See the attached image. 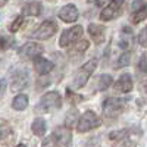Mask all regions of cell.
Returning <instances> with one entry per match:
<instances>
[{"instance_id":"cell-33","label":"cell","mask_w":147,"mask_h":147,"mask_svg":"<svg viewBox=\"0 0 147 147\" xmlns=\"http://www.w3.org/2000/svg\"><path fill=\"white\" fill-rule=\"evenodd\" d=\"M0 63H2V60H0Z\"/></svg>"},{"instance_id":"cell-6","label":"cell","mask_w":147,"mask_h":147,"mask_svg":"<svg viewBox=\"0 0 147 147\" xmlns=\"http://www.w3.org/2000/svg\"><path fill=\"white\" fill-rule=\"evenodd\" d=\"M82 32H84V30H82L81 25H75V27H72V28L65 30L62 32V35H60V38H59V46L60 47H68L74 41L77 43V40L82 35Z\"/></svg>"},{"instance_id":"cell-2","label":"cell","mask_w":147,"mask_h":147,"mask_svg":"<svg viewBox=\"0 0 147 147\" xmlns=\"http://www.w3.org/2000/svg\"><path fill=\"white\" fill-rule=\"evenodd\" d=\"M124 109H125V100L109 97L103 102V116L107 121H113L124 112Z\"/></svg>"},{"instance_id":"cell-16","label":"cell","mask_w":147,"mask_h":147,"mask_svg":"<svg viewBox=\"0 0 147 147\" xmlns=\"http://www.w3.org/2000/svg\"><path fill=\"white\" fill-rule=\"evenodd\" d=\"M115 90L119 93H129L132 90V78L129 74L121 75V78L115 82Z\"/></svg>"},{"instance_id":"cell-7","label":"cell","mask_w":147,"mask_h":147,"mask_svg":"<svg viewBox=\"0 0 147 147\" xmlns=\"http://www.w3.org/2000/svg\"><path fill=\"white\" fill-rule=\"evenodd\" d=\"M44 52V49L41 44L38 43H27L24 44L21 49H19V57L24 59V60H30V59H37L40 57V55Z\"/></svg>"},{"instance_id":"cell-13","label":"cell","mask_w":147,"mask_h":147,"mask_svg":"<svg viewBox=\"0 0 147 147\" xmlns=\"http://www.w3.org/2000/svg\"><path fill=\"white\" fill-rule=\"evenodd\" d=\"M53 68H55L53 62H50V60H47V59H44L41 56L34 59V69H35V72L38 74V75H46V74L52 72Z\"/></svg>"},{"instance_id":"cell-29","label":"cell","mask_w":147,"mask_h":147,"mask_svg":"<svg viewBox=\"0 0 147 147\" xmlns=\"http://www.w3.org/2000/svg\"><path fill=\"white\" fill-rule=\"evenodd\" d=\"M10 44H12V40L6 38V37H3V35H0V49H6Z\"/></svg>"},{"instance_id":"cell-24","label":"cell","mask_w":147,"mask_h":147,"mask_svg":"<svg viewBox=\"0 0 147 147\" xmlns=\"http://www.w3.org/2000/svg\"><path fill=\"white\" fill-rule=\"evenodd\" d=\"M22 24H24V16H16V18H15V21L10 24L9 31H10V32H16V31L22 27Z\"/></svg>"},{"instance_id":"cell-5","label":"cell","mask_w":147,"mask_h":147,"mask_svg":"<svg viewBox=\"0 0 147 147\" xmlns=\"http://www.w3.org/2000/svg\"><path fill=\"white\" fill-rule=\"evenodd\" d=\"M56 31H57V25L53 21H44L37 27V30L31 35H32V38H37V40H47L50 37H53Z\"/></svg>"},{"instance_id":"cell-23","label":"cell","mask_w":147,"mask_h":147,"mask_svg":"<svg viewBox=\"0 0 147 147\" xmlns=\"http://www.w3.org/2000/svg\"><path fill=\"white\" fill-rule=\"evenodd\" d=\"M88 47H90L88 40H80V41H77L75 44H74V50H75L77 53H82V52L87 50Z\"/></svg>"},{"instance_id":"cell-30","label":"cell","mask_w":147,"mask_h":147,"mask_svg":"<svg viewBox=\"0 0 147 147\" xmlns=\"http://www.w3.org/2000/svg\"><path fill=\"white\" fill-rule=\"evenodd\" d=\"M6 90V81L5 80H0V96H2Z\"/></svg>"},{"instance_id":"cell-14","label":"cell","mask_w":147,"mask_h":147,"mask_svg":"<svg viewBox=\"0 0 147 147\" xmlns=\"http://www.w3.org/2000/svg\"><path fill=\"white\" fill-rule=\"evenodd\" d=\"M13 129L6 121H0V144H10L13 141Z\"/></svg>"},{"instance_id":"cell-8","label":"cell","mask_w":147,"mask_h":147,"mask_svg":"<svg viewBox=\"0 0 147 147\" xmlns=\"http://www.w3.org/2000/svg\"><path fill=\"white\" fill-rule=\"evenodd\" d=\"M122 5H124V0H112L100 12V19L106 22V21H112V19L118 18L119 13L122 12Z\"/></svg>"},{"instance_id":"cell-27","label":"cell","mask_w":147,"mask_h":147,"mask_svg":"<svg viewBox=\"0 0 147 147\" xmlns=\"http://www.w3.org/2000/svg\"><path fill=\"white\" fill-rule=\"evenodd\" d=\"M75 119H77V110H71V112L68 113V116H66V127L69 128L72 125V121L75 122Z\"/></svg>"},{"instance_id":"cell-18","label":"cell","mask_w":147,"mask_h":147,"mask_svg":"<svg viewBox=\"0 0 147 147\" xmlns=\"http://www.w3.org/2000/svg\"><path fill=\"white\" fill-rule=\"evenodd\" d=\"M46 121L43 118H35L34 122H32V125H31V129L32 132L35 134L37 137H43L44 134H46Z\"/></svg>"},{"instance_id":"cell-12","label":"cell","mask_w":147,"mask_h":147,"mask_svg":"<svg viewBox=\"0 0 147 147\" xmlns=\"http://www.w3.org/2000/svg\"><path fill=\"white\" fill-rule=\"evenodd\" d=\"M88 34L94 40L96 44H102L105 41V37H106V28L103 25H99V24H90L88 25Z\"/></svg>"},{"instance_id":"cell-4","label":"cell","mask_w":147,"mask_h":147,"mask_svg":"<svg viewBox=\"0 0 147 147\" xmlns=\"http://www.w3.org/2000/svg\"><path fill=\"white\" fill-rule=\"evenodd\" d=\"M100 125V119L93 110H87L77 122V131L78 132H88Z\"/></svg>"},{"instance_id":"cell-32","label":"cell","mask_w":147,"mask_h":147,"mask_svg":"<svg viewBox=\"0 0 147 147\" xmlns=\"http://www.w3.org/2000/svg\"><path fill=\"white\" fill-rule=\"evenodd\" d=\"M15 147H25V144H18V146H15Z\"/></svg>"},{"instance_id":"cell-11","label":"cell","mask_w":147,"mask_h":147,"mask_svg":"<svg viewBox=\"0 0 147 147\" xmlns=\"http://www.w3.org/2000/svg\"><path fill=\"white\" fill-rule=\"evenodd\" d=\"M78 16H80V12H78L75 5H66L59 10V18L66 24L75 22L78 19Z\"/></svg>"},{"instance_id":"cell-10","label":"cell","mask_w":147,"mask_h":147,"mask_svg":"<svg viewBox=\"0 0 147 147\" xmlns=\"http://www.w3.org/2000/svg\"><path fill=\"white\" fill-rule=\"evenodd\" d=\"M52 138H53L56 146L65 147L71 143V131L68 127H57L52 134Z\"/></svg>"},{"instance_id":"cell-15","label":"cell","mask_w":147,"mask_h":147,"mask_svg":"<svg viewBox=\"0 0 147 147\" xmlns=\"http://www.w3.org/2000/svg\"><path fill=\"white\" fill-rule=\"evenodd\" d=\"M137 71H138V80H140V84L141 87L147 88V53H143L140 56V60H138V65H137Z\"/></svg>"},{"instance_id":"cell-20","label":"cell","mask_w":147,"mask_h":147,"mask_svg":"<svg viewBox=\"0 0 147 147\" xmlns=\"http://www.w3.org/2000/svg\"><path fill=\"white\" fill-rule=\"evenodd\" d=\"M147 18V3L146 5H143L138 10H136L134 13L131 15V18H129V21L136 25V24H140L141 21H144Z\"/></svg>"},{"instance_id":"cell-31","label":"cell","mask_w":147,"mask_h":147,"mask_svg":"<svg viewBox=\"0 0 147 147\" xmlns=\"http://www.w3.org/2000/svg\"><path fill=\"white\" fill-rule=\"evenodd\" d=\"M6 2H7V0H0V6H3Z\"/></svg>"},{"instance_id":"cell-22","label":"cell","mask_w":147,"mask_h":147,"mask_svg":"<svg viewBox=\"0 0 147 147\" xmlns=\"http://www.w3.org/2000/svg\"><path fill=\"white\" fill-rule=\"evenodd\" d=\"M129 60H131V53L129 52H124L119 59H118V63H116V68H124L127 65H129Z\"/></svg>"},{"instance_id":"cell-21","label":"cell","mask_w":147,"mask_h":147,"mask_svg":"<svg viewBox=\"0 0 147 147\" xmlns=\"http://www.w3.org/2000/svg\"><path fill=\"white\" fill-rule=\"evenodd\" d=\"M110 84H112V77L105 74V75H102L99 78V81H97V90H99V91H105L106 88L110 87Z\"/></svg>"},{"instance_id":"cell-28","label":"cell","mask_w":147,"mask_h":147,"mask_svg":"<svg viewBox=\"0 0 147 147\" xmlns=\"http://www.w3.org/2000/svg\"><path fill=\"white\" fill-rule=\"evenodd\" d=\"M125 134H127L125 129H122V131H115V132H110L109 138H110V140H121L122 137L125 136Z\"/></svg>"},{"instance_id":"cell-25","label":"cell","mask_w":147,"mask_h":147,"mask_svg":"<svg viewBox=\"0 0 147 147\" xmlns=\"http://www.w3.org/2000/svg\"><path fill=\"white\" fill-rule=\"evenodd\" d=\"M66 97H68V100H69L71 103H80V102L82 100V96H78V94H75V93H72L71 88L66 90Z\"/></svg>"},{"instance_id":"cell-17","label":"cell","mask_w":147,"mask_h":147,"mask_svg":"<svg viewBox=\"0 0 147 147\" xmlns=\"http://www.w3.org/2000/svg\"><path fill=\"white\" fill-rule=\"evenodd\" d=\"M43 10V6L40 2H30L22 7V13L27 16H38Z\"/></svg>"},{"instance_id":"cell-26","label":"cell","mask_w":147,"mask_h":147,"mask_svg":"<svg viewBox=\"0 0 147 147\" xmlns=\"http://www.w3.org/2000/svg\"><path fill=\"white\" fill-rule=\"evenodd\" d=\"M138 43H140L143 47H147V27L140 32V35H138Z\"/></svg>"},{"instance_id":"cell-19","label":"cell","mask_w":147,"mask_h":147,"mask_svg":"<svg viewBox=\"0 0 147 147\" xmlns=\"http://www.w3.org/2000/svg\"><path fill=\"white\" fill-rule=\"evenodd\" d=\"M28 106V96L27 94H18L13 100H12V107L15 110H24Z\"/></svg>"},{"instance_id":"cell-1","label":"cell","mask_w":147,"mask_h":147,"mask_svg":"<svg viewBox=\"0 0 147 147\" xmlns=\"http://www.w3.org/2000/svg\"><path fill=\"white\" fill-rule=\"evenodd\" d=\"M60 107H62V97H60V94L57 91H49L40 99V103L35 106V110L40 113H47Z\"/></svg>"},{"instance_id":"cell-9","label":"cell","mask_w":147,"mask_h":147,"mask_svg":"<svg viewBox=\"0 0 147 147\" xmlns=\"http://www.w3.org/2000/svg\"><path fill=\"white\" fill-rule=\"evenodd\" d=\"M10 85H12V90H15V91L24 90L28 85V72L25 69L15 71L10 78Z\"/></svg>"},{"instance_id":"cell-3","label":"cell","mask_w":147,"mask_h":147,"mask_svg":"<svg viewBox=\"0 0 147 147\" xmlns=\"http://www.w3.org/2000/svg\"><path fill=\"white\" fill-rule=\"evenodd\" d=\"M97 68V59H90L88 62H85V65H82L77 74L74 77V88H81L87 84L88 78L91 77V74L94 72V69Z\"/></svg>"}]
</instances>
